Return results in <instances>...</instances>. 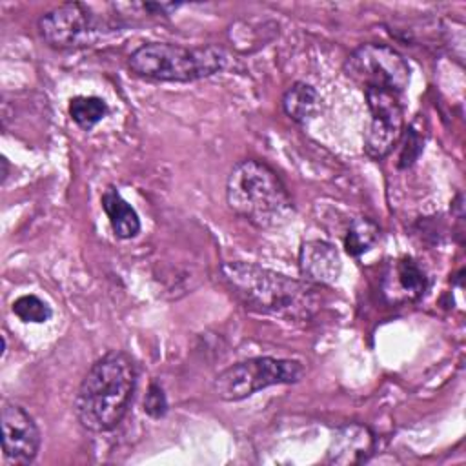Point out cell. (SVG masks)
I'll return each instance as SVG.
<instances>
[{
	"label": "cell",
	"instance_id": "cell-12",
	"mask_svg": "<svg viewBox=\"0 0 466 466\" xmlns=\"http://www.w3.org/2000/svg\"><path fill=\"white\" fill-rule=\"evenodd\" d=\"M299 269L306 282L328 286L339 280L342 260L333 244L326 240H308L299 251Z\"/></svg>",
	"mask_w": 466,
	"mask_h": 466
},
{
	"label": "cell",
	"instance_id": "cell-3",
	"mask_svg": "<svg viewBox=\"0 0 466 466\" xmlns=\"http://www.w3.org/2000/svg\"><path fill=\"white\" fill-rule=\"evenodd\" d=\"M229 209L258 229L286 226L295 217V204L280 177L264 162H237L226 180Z\"/></svg>",
	"mask_w": 466,
	"mask_h": 466
},
{
	"label": "cell",
	"instance_id": "cell-11",
	"mask_svg": "<svg viewBox=\"0 0 466 466\" xmlns=\"http://www.w3.org/2000/svg\"><path fill=\"white\" fill-rule=\"evenodd\" d=\"M428 284L424 268L411 257H400L388 266L382 279V291L391 302H413L426 293Z\"/></svg>",
	"mask_w": 466,
	"mask_h": 466
},
{
	"label": "cell",
	"instance_id": "cell-20",
	"mask_svg": "<svg viewBox=\"0 0 466 466\" xmlns=\"http://www.w3.org/2000/svg\"><path fill=\"white\" fill-rule=\"evenodd\" d=\"M0 164H2V184H5V180H7V177H9V162H7V158L4 157V158L0 160Z\"/></svg>",
	"mask_w": 466,
	"mask_h": 466
},
{
	"label": "cell",
	"instance_id": "cell-14",
	"mask_svg": "<svg viewBox=\"0 0 466 466\" xmlns=\"http://www.w3.org/2000/svg\"><path fill=\"white\" fill-rule=\"evenodd\" d=\"M284 113L297 124L311 122L320 111V96L317 89L306 82H295L282 96Z\"/></svg>",
	"mask_w": 466,
	"mask_h": 466
},
{
	"label": "cell",
	"instance_id": "cell-10",
	"mask_svg": "<svg viewBox=\"0 0 466 466\" xmlns=\"http://www.w3.org/2000/svg\"><path fill=\"white\" fill-rule=\"evenodd\" d=\"M375 450H377L375 433L364 424L350 422L340 426L333 433L326 461L340 466L362 464L371 459Z\"/></svg>",
	"mask_w": 466,
	"mask_h": 466
},
{
	"label": "cell",
	"instance_id": "cell-18",
	"mask_svg": "<svg viewBox=\"0 0 466 466\" xmlns=\"http://www.w3.org/2000/svg\"><path fill=\"white\" fill-rule=\"evenodd\" d=\"M142 406L151 419H162L167 413V397L164 393V388L157 382H151Z\"/></svg>",
	"mask_w": 466,
	"mask_h": 466
},
{
	"label": "cell",
	"instance_id": "cell-9",
	"mask_svg": "<svg viewBox=\"0 0 466 466\" xmlns=\"http://www.w3.org/2000/svg\"><path fill=\"white\" fill-rule=\"evenodd\" d=\"M0 424L4 457L13 464H31L40 450V430L35 419L20 404L4 400Z\"/></svg>",
	"mask_w": 466,
	"mask_h": 466
},
{
	"label": "cell",
	"instance_id": "cell-15",
	"mask_svg": "<svg viewBox=\"0 0 466 466\" xmlns=\"http://www.w3.org/2000/svg\"><path fill=\"white\" fill-rule=\"evenodd\" d=\"M380 238V228L375 220L368 217H357L350 222V228L344 237V248L348 255L360 257L368 253Z\"/></svg>",
	"mask_w": 466,
	"mask_h": 466
},
{
	"label": "cell",
	"instance_id": "cell-13",
	"mask_svg": "<svg viewBox=\"0 0 466 466\" xmlns=\"http://www.w3.org/2000/svg\"><path fill=\"white\" fill-rule=\"evenodd\" d=\"M102 209L107 215L111 229L118 238H133L140 231V218L135 208L115 189L107 187L100 198Z\"/></svg>",
	"mask_w": 466,
	"mask_h": 466
},
{
	"label": "cell",
	"instance_id": "cell-4",
	"mask_svg": "<svg viewBox=\"0 0 466 466\" xmlns=\"http://www.w3.org/2000/svg\"><path fill=\"white\" fill-rule=\"evenodd\" d=\"M226 60L224 49L217 46L147 42L129 55L127 67L138 78L151 82H195L222 71Z\"/></svg>",
	"mask_w": 466,
	"mask_h": 466
},
{
	"label": "cell",
	"instance_id": "cell-1",
	"mask_svg": "<svg viewBox=\"0 0 466 466\" xmlns=\"http://www.w3.org/2000/svg\"><path fill=\"white\" fill-rule=\"evenodd\" d=\"M220 279L248 309L257 313L306 320L320 306L313 284L253 262H224Z\"/></svg>",
	"mask_w": 466,
	"mask_h": 466
},
{
	"label": "cell",
	"instance_id": "cell-17",
	"mask_svg": "<svg viewBox=\"0 0 466 466\" xmlns=\"http://www.w3.org/2000/svg\"><path fill=\"white\" fill-rule=\"evenodd\" d=\"M13 313L22 320V322H31V324H44L51 319L53 311L47 302H44L36 295H22L18 297L13 306Z\"/></svg>",
	"mask_w": 466,
	"mask_h": 466
},
{
	"label": "cell",
	"instance_id": "cell-2",
	"mask_svg": "<svg viewBox=\"0 0 466 466\" xmlns=\"http://www.w3.org/2000/svg\"><path fill=\"white\" fill-rule=\"evenodd\" d=\"M137 364L118 350L107 351L84 375L75 395V415L82 428L104 433L126 417L137 388Z\"/></svg>",
	"mask_w": 466,
	"mask_h": 466
},
{
	"label": "cell",
	"instance_id": "cell-19",
	"mask_svg": "<svg viewBox=\"0 0 466 466\" xmlns=\"http://www.w3.org/2000/svg\"><path fill=\"white\" fill-rule=\"evenodd\" d=\"M413 147H415L417 153H420V149H422V140L419 138V135L415 133V129L410 127V129H408V137H406V144H404L402 153H400V166H402V167H406V166H410V164L415 162V158H413V155H411V149H413Z\"/></svg>",
	"mask_w": 466,
	"mask_h": 466
},
{
	"label": "cell",
	"instance_id": "cell-8",
	"mask_svg": "<svg viewBox=\"0 0 466 466\" xmlns=\"http://www.w3.org/2000/svg\"><path fill=\"white\" fill-rule=\"evenodd\" d=\"M370 109V124L364 133V153L371 160L386 158L397 146L404 127L400 95L390 89H364Z\"/></svg>",
	"mask_w": 466,
	"mask_h": 466
},
{
	"label": "cell",
	"instance_id": "cell-6",
	"mask_svg": "<svg viewBox=\"0 0 466 466\" xmlns=\"http://www.w3.org/2000/svg\"><path fill=\"white\" fill-rule=\"evenodd\" d=\"M344 73L355 84L402 93L410 84L406 58L386 44H362L344 62Z\"/></svg>",
	"mask_w": 466,
	"mask_h": 466
},
{
	"label": "cell",
	"instance_id": "cell-5",
	"mask_svg": "<svg viewBox=\"0 0 466 466\" xmlns=\"http://www.w3.org/2000/svg\"><path fill=\"white\" fill-rule=\"evenodd\" d=\"M304 366L291 359L253 357L228 366L213 379V393L226 402H237L279 384H295L304 377Z\"/></svg>",
	"mask_w": 466,
	"mask_h": 466
},
{
	"label": "cell",
	"instance_id": "cell-7",
	"mask_svg": "<svg viewBox=\"0 0 466 466\" xmlns=\"http://www.w3.org/2000/svg\"><path fill=\"white\" fill-rule=\"evenodd\" d=\"M36 27L40 38L53 49L93 46L107 29L106 22L80 2H67L44 13Z\"/></svg>",
	"mask_w": 466,
	"mask_h": 466
},
{
	"label": "cell",
	"instance_id": "cell-16",
	"mask_svg": "<svg viewBox=\"0 0 466 466\" xmlns=\"http://www.w3.org/2000/svg\"><path fill=\"white\" fill-rule=\"evenodd\" d=\"M69 116L84 131H91L98 122L106 118L109 107L100 96H75L69 100Z\"/></svg>",
	"mask_w": 466,
	"mask_h": 466
}]
</instances>
